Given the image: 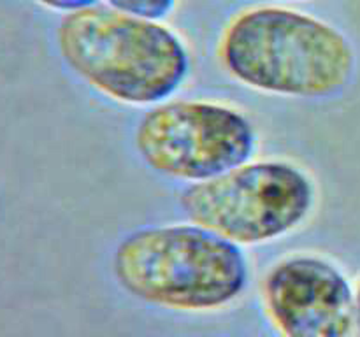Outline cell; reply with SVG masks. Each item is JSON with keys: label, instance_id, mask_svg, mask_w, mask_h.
Here are the masks:
<instances>
[{"label": "cell", "instance_id": "obj_1", "mask_svg": "<svg viewBox=\"0 0 360 337\" xmlns=\"http://www.w3.org/2000/svg\"><path fill=\"white\" fill-rule=\"evenodd\" d=\"M217 55L241 86L299 100L338 97L357 70L354 42L340 27L283 4L238 11L221 30Z\"/></svg>", "mask_w": 360, "mask_h": 337}, {"label": "cell", "instance_id": "obj_2", "mask_svg": "<svg viewBox=\"0 0 360 337\" xmlns=\"http://www.w3.org/2000/svg\"><path fill=\"white\" fill-rule=\"evenodd\" d=\"M56 49L91 90L134 107L172 98L192 72V53L174 28L105 2L62 14Z\"/></svg>", "mask_w": 360, "mask_h": 337}, {"label": "cell", "instance_id": "obj_3", "mask_svg": "<svg viewBox=\"0 0 360 337\" xmlns=\"http://www.w3.org/2000/svg\"><path fill=\"white\" fill-rule=\"evenodd\" d=\"M112 274L137 300L206 312L245 291L250 265L241 246L188 221L148 225L123 235L112 253Z\"/></svg>", "mask_w": 360, "mask_h": 337}, {"label": "cell", "instance_id": "obj_4", "mask_svg": "<svg viewBox=\"0 0 360 337\" xmlns=\"http://www.w3.org/2000/svg\"><path fill=\"white\" fill-rule=\"evenodd\" d=\"M316 204L313 176L280 158L248 160L179 193V207L190 221L241 248L287 237L309 220Z\"/></svg>", "mask_w": 360, "mask_h": 337}, {"label": "cell", "instance_id": "obj_5", "mask_svg": "<svg viewBox=\"0 0 360 337\" xmlns=\"http://www.w3.org/2000/svg\"><path fill=\"white\" fill-rule=\"evenodd\" d=\"M259 133L234 105L167 98L150 105L134 130V147L150 171L171 181L202 183L252 160Z\"/></svg>", "mask_w": 360, "mask_h": 337}, {"label": "cell", "instance_id": "obj_6", "mask_svg": "<svg viewBox=\"0 0 360 337\" xmlns=\"http://www.w3.org/2000/svg\"><path fill=\"white\" fill-rule=\"evenodd\" d=\"M262 295L283 337H359L355 288L327 256H285L267 270Z\"/></svg>", "mask_w": 360, "mask_h": 337}, {"label": "cell", "instance_id": "obj_7", "mask_svg": "<svg viewBox=\"0 0 360 337\" xmlns=\"http://www.w3.org/2000/svg\"><path fill=\"white\" fill-rule=\"evenodd\" d=\"M104 2L127 13L164 20L178 7L179 0H104Z\"/></svg>", "mask_w": 360, "mask_h": 337}, {"label": "cell", "instance_id": "obj_8", "mask_svg": "<svg viewBox=\"0 0 360 337\" xmlns=\"http://www.w3.org/2000/svg\"><path fill=\"white\" fill-rule=\"evenodd\" d=\"M30 2L42 7V9L51 11V13L65 14L70 11L81 9V7L91 6L95 2H101V0H30Z\"/></svg>", "mask_w": 360, "mask_h": 337}, {"label": "cell", "instance_id": "obj_9", "mask_svg": "<svg viewBox=\"0 0 360 337\" xmlns=\"http://www.w3.org/2000/svg\"><path fill=\"white\" fill-rule=\"evenodd\" d=\"M355 316H357V332L360 337V279L355 286Z\"/></svg>", "mask_w": 360, "mask_h": 337}]
</instances>
